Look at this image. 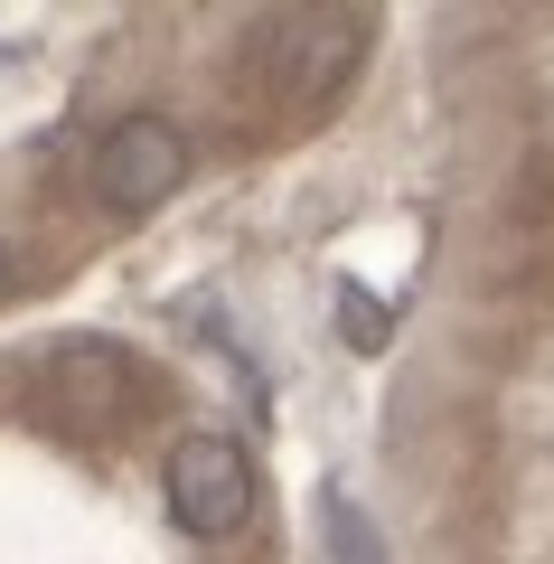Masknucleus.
<instances>
[{
	"label": "nucleus",
	"mask_w": 554,
	"mask_h": 564,
	"mask_svg": "<svg viewBox=\"0 0 554 564\" xmlns=\"http://www.w3.org/2000/svg\"><path fill=\"white\" fill-rule=\"evenodd\" d=\"M160 489H170V518L188 536H207V545L254 518V462L236 452V433H178Z\"/></svg>",
	"instance_id": "1"
},
{
	"label": "nucleus",
	"mask_w": 554,
	"mask_h": 564,
	"mask_svg": "<svg viewBox=\"0 0 554 564\" xmlns=\"http://www.w3.org/2000/svg\"><path fill=\"white\" fill-rule=\"evenodd\" d=\"M357 57H367V20L357 10H292V20L263 29V76L282 85V104H329L338 85L357 76Z\"/></svg>",
	"instance_id": "2"
},
{
	"label": "nucleus",
	"mask_w": 554,
	"mask_h": 564,
	"mask_svg": "<svg viewBox=\"0 0 554 564\" xmlns=\"http://www.w3.org/2000/svg\"><path fill=\"white\" fill-rule=\"evenodd\" d=\"M178 180H188V132L170 113H122L104 132V151H95V198L104 207L141 217V207L178 198Z\"/></svg>",
	"instance_id": "3"
},
{
	"label": "nucleus",
	"mask_w": 554,
	"mask_h": 564,
	"mask_svg": "<svg viewBox=\"0 0 554 564\" xmlns=\"http://www.w3.org/2000/svg\"><path fill=\"white\" fill-rule=\"evenodd\" d=\"M329 545H338V564H385L377 536H367V518H357L348 499H329Z\"/></svg>",
	"instance_id": "4"
},
{
	"label": "nucleus",
	"mask_w": 554,
	"mask_h": 564,
	"mask_svg": "<svg viewBox=\"0 0 554 564\" xmlns=\"http://www.w3.org/2000/svg\"><path fill=\"white\" fill-rule=\"evenodd\" d=\"M10 282H20V273H10V245H0V302H10Z\"/></svg>",
	"instance_id": "5"
}]
</instances>
